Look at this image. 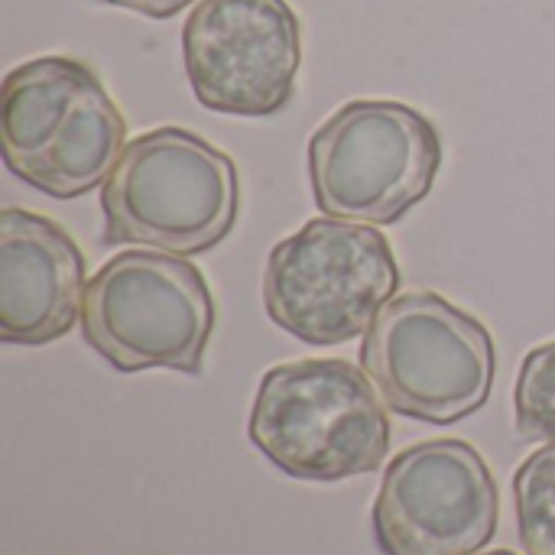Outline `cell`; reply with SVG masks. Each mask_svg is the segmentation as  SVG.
Instances as JSON below:
<instances>
[{
	"mask_svg": "<svg viewBox=\"0 0 555 555\" xmlns=\"http://www.w3.org/2000/svg\"><path fill=\"white\" fill-rule=\"evenodd\" d=\"M517 433L530 442L555 446V341L533 348L524 358L514 387Z\"/></svg>",
	"mask_w": 555,
	"mask_h": 555,
	"instance_id": "12",
	"label": "cell"
},
{
	"mask_svg": "<svg viewBox=\"0 0 555 555\" xmlns=\"http://www.w3.org/2000/svg\"><path fill=\"white\" fill-rule=\"evenodd\" d=\"M127 124L91 65L39 55L0 85V146L7 169L52 198H78L111 179Z\"/></svg>",
	"mask_w": 555,
	"mask_h": 555,
	"instance_id": "1",
	"label": "cell"
},
{
	"mask_svg": "<svg viewBox=\"0 0 555 555\" xmlns=\"http://www.w3.org/2000/svg\"><path fill=\"white\" fill-rule=\"evenodd\" d=\"M85 257L49 218L0 211V338L7 345H52L85 306Z\"/></svg>",
	"mask_w": 555,
	"mask_h": 555,
	"instance_id": "10",
	"label": "cell"
},
{
	"mask_svg": "<svg viewBox=\"0 0 555 555\" xmlns=\"http://www.w3.org/2000/svg\"><path fill=\"white\" fill-rule=\"evenodd\" d=\"M400 267L390 241L371 224L315 218L270 250L263 306L286 335L332 348L367 335L397 299Z\"/></svg>",
	"mask_w": 555,
	"mask_h": 555,
	"instance_id": "7",
	"label": "cell"
},
{
	"mask_svg": "<svg viewBox=\"0 0 555 555\" xmlns=\"http://www.w3.org/2000/svg\"><path fill=\"white\" fill-rule=\"evenodd\" d=\"M215 332L211 286L185 257L127 250L88 283L81 306L85 341L120 374H202Z\"/></svg>",
	"mask_w": 555,
	"mask_h": 555,
	"instance_id": "5",
	"label": "cell"
},
{
	"mask_svg": "<svg viewBox=\"0 0 555 555\" xmlns=\"http://www.w3.org/2000/svg\"><path fill=\"white\" fill-rule=\"evenodd\" d=\"M485 555H514V553H507V550H498V553H485Z\"/></svg>",
	"mask_w": 555,
	"mask_h": 555,
	"instance_id": "14",
	"label": "cell"
},
{
	"mask_svg": "<svg viewBox=\"0 0 555 555\" xmlns=\"http://www.w3.org/2000/svg\"><path fill=\"white\" fill-rule=\"evenodd\" d=\"M302 26L286 0H198L182 26V65L202 107L273 117L296 94Z\"/></svg>",
	"mask_w": 555,
	"mask_h": 555,
	"instance_id": "9",
	"label": "cell"
},
{
	"mask_svg": "<svg viewBox=\"0 0 555 555\" xmlns=\"http://www.w3.org/2000/svg\"><path fill=\"white\" fill-rule=\"evenodd\" d=\"M517 537L527 555H555V446L537 449L514 475Z\"/></svg>",
	"mask_w": 555,
	"mask_h": 555,
	"instance_id": "11",
	"label": "cell"
},
{
	"mask_svg": "<svg viewBox=\"0 0 555 555\" xmlns=\"http://www.w3.org/2000/svg\"><path fill=\"white\" fill-rule=\"evenodd\" d=\"M361 364L397 416L452 426L488 403L498 351L472 312L433 289H413L380 309Z\"/></svg>",
	"mask_w": 555,
	"mask_h": 555,
	"instance_id": "4",
	"label": "cell"
},
{
	"mask_svg": "<svg viewBox=\"0 0 555 555\" xmlns=\"http://www.w3.org/2000/svg\"><path fill=\"white\" fill-rule=\"evenodd\" d=\"M104 244L176 257L218 247L237 224L241 179L228 153L182 127L133 137L101 189Z\"/></svg>",
	"mask_w": 555,
	"mask_h": 555,
	"instance_id": "3",
	"label": "cell"
},
{
	"mask_svg": "<svg viewBox=\"0 0 555 555\" xmlns=\"http://www.w3.org/2000/svg\"><path fill=\"white\" fill-rule=\"evenodd\" d=\"M371 524L384 555H475L498 533L501 494L475 446L416 442L390 462Z\"/></svg>",
	"mask_w": 555,
	"mask_h": 555,
	"instance_id": "8",
	"label": "cell"
},
{
	"mask_svg": "<svg viewBox=\"0 0 555 555\" xmlns=\"http://www.w3.org/2000/svg\"><path fill=\"white\" fill-rule=\"evenodd\" d=\"M250 442L289 478L348 481L390 452V416L364 367L302 358L263 374L250 406Z\"/></svg>",
	"mask_w": 555,
	"mask_h": 555,
	"instance_id": "2",
	"label": "cell"
},
{
	"mask_svg": "<svg viewBox=\"0 0 555 555\" xmlns=\"http://www.w3.org/2000/svg\"><path fill=\"white\" fill-rule=\"evenodd\" d=\"M442 137L400 101H348L309 140L315 208L338 221L393 224L436 185Z\"/></svg>",
	"mask_w": 555,
	"mask_h": 555,
	"instance_id": "6",
	"label": "cell"
},
{
	"mask_svg": "<svg viewBox=\"0 0 555 555\" xmlns=\"http://www.w3.org/2000/svg\"><path fill=\"white\" fill-rule=\"evenodd\" d=\"M101 3H111V7H120V10H133V13L150 16V20H169V16L182 13L195 0H101Z\"/></svg>",
	"mask_w": 555,
	"mask_h": 555,
	"instance_id": "13",
	"label": "cell"
}]
</instances>
